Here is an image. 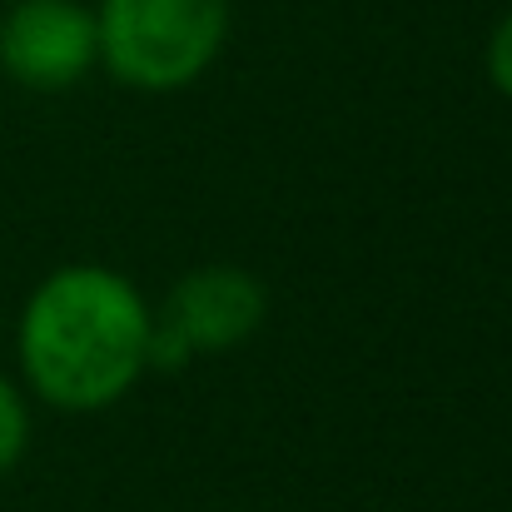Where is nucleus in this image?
<instances>
[{"mask_svg":"<svg viewBox=\"0 0 512 512\" xmlns=\"http://www.w3.org/2000/svg\"><path fill=\"white\" fill-rule=\"evenodd\" d=\"M155 309L105 264L50 269L15 324V358L25 388L60 413L115 408L150 373Z\"/></svg>","mask_w":512,"mask_h":512,"instance_id":"f257e3e1","label":"nucleus"},{"mask_svg":"<svg viewBox=\"0 0 512 512\" xmlns=\"http://www.w3.org/2000/svg\"><path fill=\"white\" fill-rule=\"evenodd\" d=\"M229 20L234 0H100V65L140 95H174L219 60Z\"/></svg>","mask_w":512,"mask_h":512,"instance_id":"f03ea898","label":"nucleus"},{"mask_svg":"<svg viewBox=\"0 0 512 512\" xmlns=\"http://www.w3.org/2000/svg\"><path fill=\"white\" fill-rule=\"evenodd\" d=\"M100 65L95 10L80 0H15L0 15V75L35 95L75 90Z\"/></svg>","mask_w":512,"mask_h":512,"instance_id":"7ed1b4c3","label":"nucleus"},{"mask_svg":"<svg viewBox=\"0 0 512 512\" xmlns=\"http://www.w3.org/2000/svg\"><path fill=\"white\" fill-rule=\"evenodd\" d=\"M179 339L189 343L194 358L204 353H229L249 343L269 319V289L239 269V264H204L189 269L170 289V299L155 309Z\"/></svg>","mask_w":512,"mask_h":512,"instance_id":"20e7f679","label":"nucleus"},{"mask_svg":"<svg viewBox=\"0 0 512 512\" xmlns=\"http://www.w3.org/2000/svg\"><path fill=\"white\" fill-rule=\"evenodd\" d=\"M25 453H30V398L10 373H0V478H10Z\"/></svg>","mask_w":512,"mask_h":512,"instance_id":"39448f33","label":"nucleus"},{"mask_svg":"<svg viewBox=\"0 0 512 512\" xmlns=\"http://www.w3.org/2000/svg\"><path fill=\"white\" fill-rule=\"evenodd\" d=\"M483 65H488V80H493V90L512 100V10L493 25V35H488V55H483Z\"/></svg>","mask_w":512,"mask_h":512,"instance_id":"423d86ee","label":"nucleus"}]
</instances>
